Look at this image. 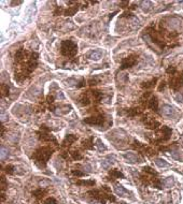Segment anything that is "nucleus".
<instances>
[{
  "instance_id": "1",
  "label": "nucleus",
  "mask_w": 183,
  "mask_h": 204,
  "mask_svg": "<svg viewBox=\"0 0 183 204\" xmlns=\"http://www.w3.org/2000/svg\"><path fill=\"white\" fill-rule=\"evenodd\" d=\"M54 149L51 147H41L37 149V151L34 153L32 155V159L35 160L36 164L39 166V168H45L46 166V163L50 159V157L53 154Z\"/></svg>"
},
{
  "instance_id": "2",
  "label": "nucleus",
  "mask_w": 183,
  "mask_h": 204,
  "mask_svg": "<svg viewBox=\"0 0 183 204\" xmlns=\"http://www.w3.org/2000/svg\"><path fill=\"white\" fill-rule=\"evenodd\" d=\"M60 52L64 56L73 57L78 53V45L71 40H65L61 42L60 45Z\"/></svg>"
},
{
  "instance_id": "3",
  "label": "nucleus",
  "mask_w": 183,
  "mask_h": 204,
  "mask_svg": "<svg viewBox=\"0 0 183 204\" xmlns=\"http://www.w3.org/2000/svg\"><path fill=\"white\" fill-rule=\"evenodd\" d=\"M174 75V77H171L169 81V86L174 90H178L183 86V72L178 73V74L176 73Z\"/></svg>"
},
{
  "instance_id": "4",
  "label": "nucleus",
  "mask_w": 183,
  "mask_h": 204,
  "mask_svg": "<svg viewBox=\"0 0 183 204\" xmlns=\"http://www.w3.org/2000/svg\"><path fill=\"white\" fill-rule=\"evenodd\" d=\"M183 21L179 17H176V16H172V17H168V18L165 19V25L169 27L170 29H181V26Z\"/></svg>"
},
{
  "instance_id": "5",
  "label": "nucleus",
  "mask_w": 183,
  "mask_h": 204,
  "mask_svg": "<svg viewBox=\"0 0 183 204\" xmlns=\"http://www.w3.org/2000/svg\"><path fill=\"white\" fill-rule=\"evenodd\" d=\"M41 131L39 133V139L41 140V141H44V142H54L55 144H57V141L56 139L54 138L53 135L49 134V131H50V129L46 128V126H41Z\"/></svg>"
},
{
  "instance_id": "6",
  "label": "nucleus",
  "mask_w": 183,
  "mask_h": 204,
  "mask_svg": "<svg viewBox=\"0 0 183 204\" xmlns=\"http://www.w3.org/2000/svg\"><path fill=\"white\" fill-rule=\"evenodd\" d=\"M137 58H138L137 55H129L128 57H125L121 63V70H125L135 66L137 63Z\"/></svg>"
},
{
  "instance_id": "7",
  "label": "nucleus",
  "mask_w": 183,
  "mask_h": 204,
  "mask_svg": "<svg viewBox=\"0 0 183 204\" xmlns=\"http://www.w3.org/2000/svg\"><path fill=\"white\" fill-rule=\"evenodd\" d=\"M83 122L89 125H96V126H102L104 122V116L102 114L100 115H96V116H91L87 118H84Z\"/></svg>"
},
{
  "instance_id": "8",
  "label": "nucleus",
  "mask_w": 183,
  "mask_h": 204,
  "mask_svg": "<svg viewBox=\"0 0 183 204\" xmlns=\"http://www.w3.org/2000/svg\"><path fill=\"white\" fill-rule=\"evenodd\" d=\"M142 122L149 129H156L159 126V122L157 120H155L154 118H152V117L148 116V115L142 118Z\"/></svg>"
},
{
  "instance_id": "9",
  "label": "nucleus",
  "mask_w": 183,
  "mask_h": 204,
  "mask_svg": "<svg viewBox=\"0 0 183 204\" xmlns=\"http://www.w3.org/2000/svg\"><path fill=\"white\" fill-rule=\"evenodd\" d=\"M162 114H163L165 117H172V116H174L176 111H174V109L171 107V105L165 104V105H163V107H162Z\"/></svg>"
},
{
  "instance_id": "10",
  "label": "nucleus",
  "mask_w": 183,
  "mask_h": 204,
  "mask_svg": "<svg viewBox=\"0 0 183 204\" xmlns=\"http://www.w3.org/2000/svg\"><path fill=\"white\" fill-rule=\"evenodd\" d=\"M123 157L127 160L128 163H137V162H141V159L137 156L135 153H126V154L123 155Z\"/></svg>"
},
{
  "instance_id": "11",
  "label": "nucleus",
  "mask_w": 183,
  "mask_h": 204,
  "mask_svg": "<svg viewBox=\"0 0 183 204\" xmlns=\"http://www.w3.org/2000/svg\"><path fill=\"white\" fill-rule=\"evenodd\" d=\"M114 191H115V193L117 195H120V197H128V195H130V192L127 191L123 186L119 185V184H117V185L114 186Z\"/></svg>"
},
{
  "instance_id": "12",
  "label": "nucleus",
  "mask_w": 183,
  "mask_h": 204,
  "mask_svg": "<svg viewBox=\"0 0 183 204\" xmlns=\"http://www.w3.org/2000/svg\"><path fill=\"white\" fill-rule=\"evenodd\" d=\"M148 107L150 110L154 111V112H157L158 111V101L156 97H151V99L149 100Z\"/></svg>"
},
{
  "instance_id": "13",
  "label": "nucleus",
  "mask_w": 183,
  "mask_h": 204,
  "mask_svg": "<svg viewBox=\"0 0 183 204\" xmlns=\"http://www.w3.org/2000/svg\"><path fill=\"white\" fill-rule=\"evenodd\" d=\"M78 140V136L74 134H68L63 141V146H70V145L74 143Z\"/></svg>"
},
{
  "instance_id": "14",
  "label": "nucleus",
  "mask_w": 183,
  "mask_h": 204,
  "mask_svg": "<svg viewBox=\"0 0 183 204\" xmlns=\"http://www.w3.org/2000/svg\"><path fill=\"white\" fill-rule=\"evenodd\" d=\"M109 176H110L111 178L110 179H115V178H125V176L122 172H120L119 170L117 169H113V170H110L109 171Z\"/></svg>"
},
{
  "instance_id": "15",
  "label": "nucleus",
  "mask_w": 183,
  "mask_h": 204,
  "mask_svg": "<svg viewBox=\"0 0 183 204\" xmlns=\"http://www.w3.org/2000/svg\"><path fill=\"white\" fill-rule=\"evenodd\" d=\"M45 195H46V190L43 188H39L35 191H32V195L37 199H42Z\"/></svg>"
},
{
  "instance_id": "16",
  "label": "nucleus",
  "mask_w": 183,
  "mask_h": 204,
  "mask_svg": "<svg viewBox=\"0 0 183 204\" xmlns=\"http://www.w3.org/2000/svg\"><path fill=\"white\" fill-rule=\"evenodd\" d=\"M101 57H102V52H101V50H94V52H92V53L89 54V58L92 60L97 61V60L100 59Z\"/></svg>"
},
{
  "instance_id": "17",
  "label": "nucleus",
  "mask_w": 183,
  "mask_h": 204,
  "mask_svg": "<svg viewBox=\"0 0 183 204\" xmlns=\"http://www.w3.org/2000/svg\"><path fill=\"white\" fill-rule=\"evenodd\" d=\"M125 112H126V114L128 115V116L134 117V116H137V115H139V114L141 113V110H140L139 107H133V109H128V110H126Z\"/></svg>"
},
{
  "instance_id": "18",
  "label": "nucleus",
  "mask_w": 183,
  "mask_h": 204,
  "mask_svg": "<svg viewBox=\"0 0 183 204\" xmlns=\"http://www.w3.org/2000/svg\"><path fill=\"white\" fill-rule=\"evenodd\" d=\"M163 185L166 187V188H171V187H174V178L172 176H169L167 178H165L163 181Z\"/></svg>"
},
{
  "instance_id": "19",
  "label": "nucleus",
  "mask_w": 183,
  "mask_h": 204,
  "mask_svg": "<svg viewBox=\"0 0 183 204\" xmlns=\"http://www.w3.org/2000/svg\"><path fill=\"white\" fill-rule=\"evenodd\" d=\"M156 82H157V79L154 77V79H152L151 81L149 82H144V83H142L141 84V87L142 88H145V89H148V88H152L154 87L155 84H156Z\"/></svg>"
},
{
  "instance_id": "20",
  "label": "nucleus",
  "mask_w": 183,
  "mask_h": 204,
  "mask_svg": "<svg viewBox=\"0 0 183 204\" xmlns=\"http://www.w3.org/2000/svg\"><path fill=\"white\" fill-rule=\"evenodd\" d=\"M155 164L158 166V168H170V164L167 162L164 159H161V158H157L155 160Z\"/></svg>"
},
{
  "instance_id": "21",
  "label": "nucleus",
  "mask_w": 183,
  "mask_h": 204,
  "mask_svg": "<svg viewBox=\"0 0 183 204\" xmlns=\"http://www.w3.org/2000/svg\"><path fill=\"white\" fill-rule=\"evenodd\" d=\"M95 147L97 148V151H100V153L107 151V147H106V145H104V143L101 142V140H99V139H97V140H96V144H95Z\"/></svg>"
},
{
  "instance_id": "22",
  "label": "nucleus",
  "mask_w": 183,
  "mask_h": 204,
  "mask_svg": "<svg viewBox=\"0 0 183 204\" xmlns=\"http://www.w3.org/2000/svg\"><path fill=\"white\" fill-rule=\"evenodd\" d=\"M79 101L82 105H89V104L91 103V99H89L87 94H83L82 96H81V98L79 99Z\"/></svg>"
},
{
  "instance_id": "23",
  "label": "nucleus",
  "mask_w": 183,
  "mask_h": 204,
  "mask_svg": "<svg viewBox=\"0 0 183 204\" xmlns=\"http://www.w3.org/2000/svg\"><path fill=\"white\" fill-rule=\"evenodd\" d=\"M91 92L93 94L95 102H96V103H99L100 100L102 99V92H100L99 90H93V91H91Z\"/></svg>"
},
{
  "instance_id": "24",
  "label": "nucleus",
  "mask_w": 183,
  "mask_h": 204,
  "mask_svg": "<svg viewBox=\"0 0 183 204\" xmlns=\"http://www.w3.org/2000/svg\"><path fill=\"white\" fill-rule=\"evenodd\" d=\"M83 147L85 148V149H92V148L94 147V143H93V138H89L85 141H83L82 143Z\"/></svg>"
},
{
  "instance_id": "25",
  "label": "nucleus",
  "mask_w": 183,
  "mask_h": 204,
  "mask_svg": "<svg viewBox=\"0 0 183 204\" xmlns=\"http://www.w3.org/2000/svg\"><path fill=\"white\" fill-rule=\"evenodd\" d=\"M78 10H79V9H78V6H71V8H68V9L65 11V15H66V16H72V15H74Z\"/></svg>"
},
{
  "instance_id": "26",
  "label": "nucleus",
  "mask_w": 183,
  "mask_h": 204,
  "mask_svg": "<svg viewBox=\"0 0 183 204\" xmlns=\"http://www.w3.org/2000/svg\"><path fill=\"white\" fill-rule=\"evenodd\" d=\"M9 95V86L6 84H1V97H6Z\"/></svg>"
},
{
  "instance_id": "27",
  "label": "nucleus",
  "mask_w": 183,
  "mask_h": 204,
  "mask_svg": "<svg viewBox=\"0 0 183 204\" xmlns=\"http://www.w3.org/2000/svg\"><path fill=\"white\" fill-rule=\"evenodd\" d=\"M9 156V151L6 149V147H3V146H1V153H0V157H1V160H4L6 157Z\"/></svg>"
},
{
  "instance_id": "28",
  "label": "nucleus",
  "mask_w": 183,
  "mask_h": 204,
  "mask_svg": "<svg viewBox=\"0 0 183 204\" xmlns=\"http://www.w3.org/2000/svg\"><path fill=\"white\" fill-rule=\"evenodd\" d=\"M101 166H102V169H104V170L110 169L111 162L108 160L107 158H104V159H102V161H101Z\"/></svg>"
},
{
  "instance_id": "29",
  "label": "nucleus",
  "mask_w": 183,
  "mask_h": 204,
  "mask_svg": "<svg viewBox=\"0 0 183 204\" xmlns=\"http://www.w3.org/2000/svg\"><path fill=\"white\" fill-rule=\"evenodd\" d=\"M141 6H142V10L145 11V12H148L149 10L151 9V2L150 1H142Z\"/></svg>"
},
{
  "instance_id": "30",
  "label": "nucleus",
  "mask_w": 183,
  "mask_h": 204,
  "mask_svg": "<svg viewBox=\"0 0 183 204\" xmlns=\"http://www.w3.org/2000/svg\"><path fill=\"white\" fill-rule=\"evenodd\" d=\"M70 155L72 156V158L74 160H80V159H82V155L80 154L78 151H70Z\"/></svg>"
},
{
  "instance_id": "31",
  "label": "nucleus",
  "mask_w": 183,
  "mask_h": 204,
  "mask_svg": "<svg viewBox=\"0 0 183 204\" xmlns=\"http://www.w3.org/2000/svg\"><path fill=\"white\" fill-rule=\"evenodd\" d=\"M78 185H86V186H94L95 181H78Z\"/></svg>"
},
{
  "instance_id": "32",
  "label": "nucleus",
  "mask_w": 183,
  "mask_h": 204,
  "mask_svg": "<svg viewBox=\"0 0 183 204\" xmlns=\"http://www.w3.org/2000/svg\"><path fill=\"white\" fill-rule=\"evenodd\" d=\"M142 170H143L144 173H148V174H151V175H156V172L152 168H150V166H144Z\"/></svg>"
},
{
  "instance_id": "33",
  "label": "nucleus",
  "mask_w": 183,
  "mask_h": 204,
  "mask_svg": "<svg viewBox=\"0 0 183 204\" xmlns=\"http://www.w3.org/2000/svg\"><path fill=\"white\" fill-rule=\"evenodd\" d=\"M100 83V80L98 79L97 76H95L94 79H91L89 81V85H91V86H94V85H97Z\"/></svg>"
},
{
  "instance_id": "34",
  "label": "nucleus",
  "mask_w": 183,
  "mask_h": 204,
  "mask_svg": "<svg viewBox=\"0 0 183 204\" xmlns=\"http://www.w3.org/2000/svg\"><path fill=\"white\" fill-rule=\"evenodd\" d=\"M71 173H72L74 176H79V177H81V176H84L86 174L85 172H82V171H80V170H72V171H71Z\"/></svg>"
},
{
  "instance_id": "35",
  "label": "nucleus",
  "mask_w": 183,
  "mask_h": 204,
  "mask_svg": "<svg viewBox=\"0 0 183 204\" xmlns=\"http://www.w3.org/2000/svg\"><path fill=\"white\" fill-rule=\"evenodd\" d=\"M6 187H8V185H6V178H4L3 176H1V191H2V192L4 191Z\"/></svg>"
},
{
  "instance_id": "36",
  "label": "nucleus",
  "mask_w": 183,
  "mask_h": 204,
  "mask_svg": "<svg viewBox=\"0 0 183 204\" xmlns=\"http://www.w3.org/2000/svg\"><path fill=\"white\" fill-rule=\"evenodd\" d=\"M44 204H57V201L54 198L50 197V198H47L44 200Z\"/></svg>"
},
{
  "instance_id": "37",
  "label": "nucleus",
  "mask_w": 183,
  "mask_h": 204,
  "mask_svg": "<svg viewBox=\"0 0 183 204\" xmlns=\"http://www.w3.org/2000/svg\"><path fill=\"white\" fill-rule=\"evenodd\" d=\"M50 184H51V182H50V181H47V179H42L41 182L39 183V185L41 186L42 188H44V187H47V186L50 185Z\"/></svg>"
},
{
  "instance_id": "38",
  "label": "nucleus",
  "mask_w": 183,
  "mask_h": 204,
  "mask_svg": "<svg viewBox=\"0 0 183 204\" xmlns=\"http://www.w3.org/2000/svg\"><path fill=\"white\" fill-rule=\"evenodd\" d=\"M171 156H172V158H174L176 160H181V157H180V153H178V151H171Z\"/></svg>"
},
{
  "instance_id": "39",
  "label": "nucleus",
  "mask_w": 183,
  "mask_h": 204,
  "mask_svg": "<svg viewBox=\"0 0 183 204\" xmlns=\"http://www.w3.org/2000/svg\"><path fill=\"white\" fill-rule=\"evenodd\" d=\"M6 172L8 173V174H13V173H14V166H11V164L6 166Z\"/></svg>"
},
{
  "instance_id": "40",
  "label": "nucleus",
  "mask_w": 183,
  "mask_h": 204,
  "mask_svg": "<svg viewBox=\"0 0 183 204\" xmlns=\"http://www.w3.org/2000/svg\"><path fill=\"white\" fill-rule=\"evenodd\" d=\"M166 72L169 73V74H171V75H174V74H176V72H177V70H176V68H174V67L170 66L167 70H166Z\"/></svg>"
},
{
  "instance_id": "41",
  "label": "nucleus",
  "mask_w": 183,
  "mask_h": 204,
  "mask_svg": "<svg viewBox=\"0 0 183 204\" xmlns=\"http://www.w3.org/2000/svg\"><path fill=\"white\" fill-rule=\"evenodd\" d=\"M65 83H67V85H69V86H72V85H74V84H76V85L78 84L74 79H68V80H66V81H65Z\"/></svg>"
},
{
  "instance_id": "42",
  "label": "nucleus",
  "mask_w": 183,
  "mask_h": 204,
  "mask_svg": "<svg viewBox=\"0 0 183 204\" xmlns=\"http://www.w3.org/2000/svg\"><path fill=\"white\" fill-rule=\"evenodd\" d=\"M107 159H108L109 161H110L111 164H113V163L115 162V157H114V155H111V156L109 155V156L107 157Z\"/></svg>"
},
{
  "instance_id": "43",
  "label": "nucleus",
  "mask_w": 183,
  "mask_h": 204,
  "mask_svg": "<svg viewBox=\"0 0 183 204\" xmlns=\"http://www.w3.org/2000/svg\"><path fill=\"white\" fill-rule=\"evenodd\" d=\"M174 98H176V100H177L178 102H183V95L182 94H178Z\"/></svg>"
},
{
  "instance_id": "44",
  "label": "nucleus",
  "mask_w": 183,
  "mask_h": 204,
  "mask_svg": "<svg viewBox=\"0 0 183 204\" xmlns=\"http://www.w3.org/2000/svg\"><path fill=\"white\" fill-rule=\"evenodd\" d=\"M84 86H85V80H84V79L81 80V81H80L79 84H76V87H78V88L84 87Z\"/></svg>"
},
{
  "instance_id": "45",
  "label": "nucleus",
  "mask_w": 183,
  "mask_h": 204,
  "mask_svg": "<svg viewBox=\"0 0 183 204\" xmlns=\"http://www.w3.org/2000/svg\"><path fill=\"white\" fill-rule=\"evenodd\" d=\"M47 102H49V103L50 104H52L54 102V96H49V97H47Z\"/></svg>"
},
{
  "instance_id": "46",
  "label": "nucleus",
  "mask_w": 183,
  "mask_h": 204,
  "mask_svg": "<svg viewBox=\"0 0 183 204\" xmlns=\"http://www.w3.org/2000/svg\"><path fill=\"white\" fill-rule=\"evenodd\" d=\"M3 135H4V126L1 125V138H3Z\"/></svg>"
},
{
  "instance_id": "47",
  "label": "nucleus",
  "mask_w": 183,
  "mask_h": 204,
  "mask_svg": "<svg viewBox=\"0 0 183 204\" xmlns=\"http://www.w3.org/2000/svg\"><path fill=\"white\" fill-rule=\"evenodd\" d=\"M106 202L104 201H94V202H92V204H104Z\"/></svg>"
},
{
  "instance_id": "48",
  "label": "nucleus",
  "mask_w": 183,
  "mask_h": 204,
  "mask_svg": "<svg viewBox=\"0 0 183 204\" xmlns=\"http://www.w3.org/2000/svg\"><path fill=\"white\" fill-rule=\"evenodd\" d=\"M164 87H165V82H162L161 86H159V88H158V89H159V90H162V89H164Z\"/></svg>"
},
{
  "instance_id": "49",
  "label": "nucleus",
  "mask_w": 183,
  "mask_h": 204,
  "mask_svg": "<svg viewBox=\"0 0 183 204\" xmlns=\"http://www.w3.org/2000/svg\"><path fill=\"white\" fill-rule=\"evenodd\" d=\"M19 3H22V1H12V2H11V4H12V6H14V4H19Z\"/></svg>"
},
{
  "instance_id": "50",
  "label": "nucleus",
  "mask_w": 183,
  "mask_h": 204,
  "mask_svg": "<svg viewBox=\"0 0 183 204\" xmlns=\"http://www.w3.org/2000/svg\"><path fill=\"white\" fill-rule=\"evenodd\" d=\"M35 204H38V203H35Z\"/></svg>"
}]
</instances>
